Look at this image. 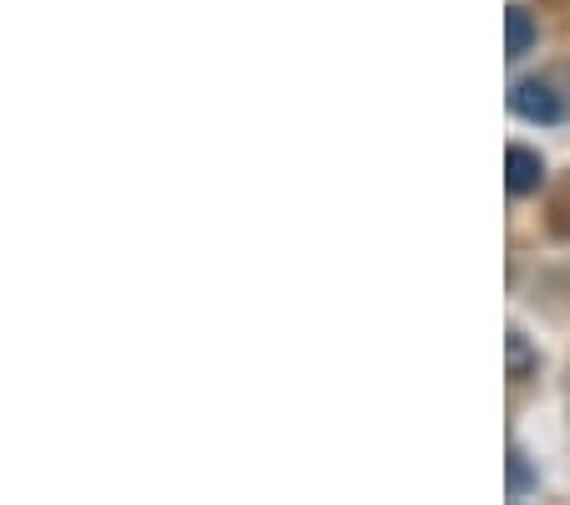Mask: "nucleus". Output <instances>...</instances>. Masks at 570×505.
<instances>
[{"label":"nucleus","instance_id":"3","mask_svg":"<svg viewBox=\"0 0 570 505\" xmlns=\"http://www.w3.org/2000/svg\"><path fill=\"white\" fill-rule=\"evenodd\" d=\"M534 47V21L524 6H510L504 11V57H524Z\"/></svg>","mask_w":570,"mask_h":505},{"label":"nucleus","instance_id":"5","mask_svg":"<svg viewBox=\"0 0 570 505\" xmlns=\"http://www.w3.org/2000/svg\"><path fill=\"white\" fill-rule=\"evenodd\" d=\"M530 485H534V475H530V465H524V455L514 449L510 455V495H524Z\"/></svg>","mask_w":570,"mask_h":505},{"label":"nucleus","instance_id":"2","mask_svg":"<svg viewBox=\"0 0 570 505\" xmlns=\"http://www.w3.org/2000/svg\"><path fill=\"white\" fill-rule=\"evenodd\" d=\"M540 179H546V158L524 144H510V154H504V184H510V194L540 190Z\"/></svg>","mask_w":570,"mask_h":505},{"label":"nucleus","instance_id":"4","mask_svg":"<svg viewBox=\"0 0 570 505\" xmlns=\"http://www.w3.org/2000/svg\"><path fill=\"white\" fill-rule=\"evenodd\" d=\"M504 348H510V378H524L534 368V352H530V342H524V332H510L504 337Z\"/></svg>","mask_w":570,"mask_h":505},{"label":"nucleus","instance_id":"1","mask_svg":"<svg viewBox=\"0 0 570 505\" xmlns=\"http://www.w3.org/2000/svg\"><path fill=\"white\" fill-rule=\"evenodd\" d=\"M510 108L520 113L524 123H556L560 118V93L550 82H520L510 93Z\"/></svg>","mask_w":570,"mask_h":505}]
</instances>
